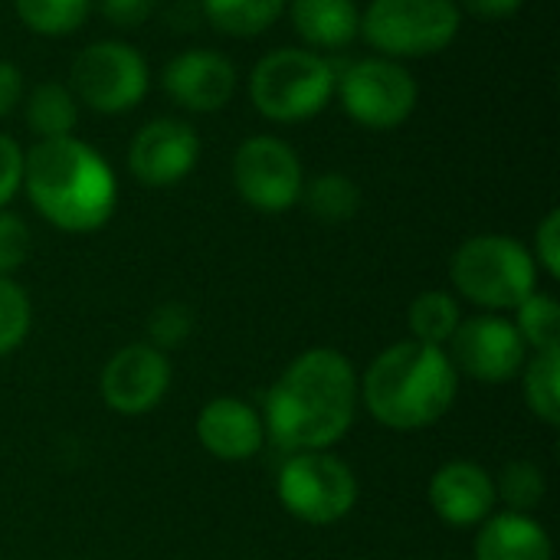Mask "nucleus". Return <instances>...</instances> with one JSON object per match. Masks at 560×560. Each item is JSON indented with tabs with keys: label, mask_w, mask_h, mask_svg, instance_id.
<instances>
[{
	"label": "nucleus",
	"mask_w": 560,
	"mask_h": 560,
	"mask_svg": "<svg viewBox=\"0 0 560 560\" xmlns=\"http://www.w3.org/2000/svg\"><path fill=\"white\" fill-rule=\"evenodd\" d=\"M358 410V374L331 348H312L295 358L266 400V420L279 446L308 453L338 443Z\"/></svg>",
	"instance_id": "obj_1"
},
{
	"label": "nucleus",
	"mask_w": 560,
	"mask_h": 560,
	"mask_svg": "<svg viewBox=\"0 0 560 560\" xmlns=\"http://www.w3.org/2000/svg\"><path fill=\"white\" fill-rule=\"evenodd\" d=\"M23 190L36 213L62 233L102 230L118 203L108 161L82 138H49L23 151Z\"/></svg>",
	"instance_id": "obj_2"
},
{
	"label": "nucleus",
	"mask_w": 560,
	"mask_h": 560,
	"mask_svg": "<svg viewBox=\"0 0 560 560\" xmlns=\"http://www.w3.org/2000/svg\"><path fill=\"white\" fill-rule=\"evenodd\" d=\"M361 397L387 430H423L456 400V368L436 345H390L364 374Z\"/></svg>",
	"instance_id": "obj_3"
},
{
	"label": "nucleus",
	"mask_w": 560,
	"mask_h": 560,
	"mask_svg": "<svg viewBox=\"0 0 560 560\" xmlns=\"http://www.w3.org/2000/svg\"><path fill=\"white\" fill-rule=\"evenodd\" d=\"M335 62L315 49H272L253 66L249 75L253 108L279 125L308 121L335 98Z\"/></svg>",
	"instance_id": "obj_4"
},
{
	"label": "nucleus",
	"mask_w": 560,
	"mask_h": 560,
	"mask_svg": "<svg viewBox=\"0 0 560 560\" xmlns=\"http://www.w3.org/2000/svg\"><path fill=\"white\" fill-rule=\"evenodd\" d=\"M453 285L463 299L502 312L518 308L532 292H538V262L512 236L482 233L466 240L450 262Z\"/></svg>",
	"instance_id": "obj_5"
},
{
	"label": "nucleus",
	"mask_w": 560,
	"mask_h": 560,
	"mask_svg": "<svg viewBox=\"0 0 560 560\" xmlns=\"http://www.w3.org/2000/svg\"><path fill=\"white\" fill-rule=\"evenodd\" d=\"M463 30L456 0H371L361 10V33L377 56L423 59L443 52Z\"/></svg>",
	"instance_id": "obj_6"
},
{
	"label": "nucleus",
	"mask_w": 560,
	"mask_h": 560,
	"mask_svg": "<svg viewBox=\"0 0 560 560\" xmlns=\"http://www.w3.org/2000/svg\"><path fill=\"white\" fill-rule=\"evenodd\" d=\"M335 98L354 125L368 131H394L417 112L420 85L404 62L364 56L335 72Z\"/></svg>",
	"instance_id": "obj_7"
},
{
	"label": "nucleus",
	"mask_w": 560,
	"mask_h": 560,
	"mask_svg": "<svg viewBox=\"0 0 560 560\" xmlns=\"http://www.w3.org/2000/svg\"><path fill=\"white\" fill-rule=\"evenodd\" d=\"M69 89L79 105L98 115H125L148 95L151 69L131 43L98 39L72 59Z\"/></svg>",
	"instance_id": "obj_8"
},
{
	"label": "nucleus",
	"mask_w": 560,
	"mask_h": 560,
	"mask_svg": "<svg viewBox=\"0 0 560 560\" xmlns=\"http://www.w3.org/2000/svg\"><path fill=\"white\" fill-rule=\"evenodd\" d=\"M279 499L289 515L308 525H335L358 502L354 472L325 450L295 453L279 472Z\"/></svg>",
	"instance_id": "obj_9"
},
{
	"label": "nucleus",
	"mask_w": 560,
	"mask_h": 560,
	"mask_svg": "<svg viewBox=\"0 0 560 560\" xmlns=\"http://www.w3.org/2000/svg\"><path fill=\"white\" fill-rule=\"evenodd\" d=\"M233 187L259 213H285L299 203L305 171L295 148L276 135H253L233 154Z\"/></svg>",
	"instance_id": "obj_10"
},
{
	"label": "nucleus",
	"mask_w": 560,
	"mask_h": 560,
	"mask_svg": "<svg viewBox=\"0 0 560 560\" xmlns=\"http://www.w3.org/2000/svg\"><path fill=\"white\" fill-rule=\"evenodd\" d=\"M200 161V135L184 118H151L128 144V171L144 187H174Z\"/></svg>",
	"instance_id": "obj_11"
},
{
	"label": "nucleus",
	"mask_w": 560,
	"mask_h": 560,
	"mask_svg": "<svg viewBox=\"0 0 560 560\" xmlns=\"http://www.w3.org/2000/svg\"><path fill=\"white\" fill-rule=\"evenodd\" d=\"M453 345V368L482 384H505L525 368V341L518 328L499 315L459 322Z\"/></svg>",
	"instance_id": "obj_12"
},
{
	"label": "nucleus",
	"mask_w": 560,
	"mask_h": 560,
	"mask_svg": "<svg viewBox=\"0 0 560 560\" xmlns=\"http://www.w3.org/2000/svg\"><path fill=\"white\" fill-rule=\"evenodd\" d=\"M240 72L230 56L217 49H184L161 69V89L167 98L194 115H210L230 105L236 95Z\"/></svg>",
	"instance_id": "obj_13"
},
{
	"label": "nucleus",
	"mask_w": 560,
	"mask_h": 560,
	"mask_svg": "<svg viewBox=\"0 0 560 560\" xmlns=\"http://www.w3.org/2000/svg\"><path fill=\"white\" fill-rule=\"evenodd\" d=\"M171 384V364L154 345L121 348L102 371V397L115 413L138 417L161 404Z\"/></svg>",
	"instance_id": "obj_14"
},
{
	"label": "nucleus",
	"mask_w": 560,
	"mask_h": 560,
	"mask_svg": "<svg viewBox=\"0 0 560 560\" xmlns=\"http://www.w3.org/2000/svg\"><path fill=\"white\" fill-rule=\"evenodd\" d=\"M495 482L476 463H446L430 482L433 512L456 528H472L492 518L495 509Z\"/></svg>",
	"instance_id": "obj_15"
},
{
	"label": "nucleus",
	"mask_w": 560,
	"mask_h": 560,
	"mask_svg": "<svg viewBox=\"0 0 560 560\" xmlns=\"http://www.w3.org/2000/svg\"><path fill=\"white\" fill-rule=\"evenodd\" d=\"M197 436L210 456H217L223 463H243L262 450L266 427L249 404H243L236 397H217L200 410Z\"/></svg>",
	"instance_id": "obj_16"
},
{
	"label": "nucleus",
	"mask_w": 560,
	"mask_h": 560,
	"mask_svg": "<svg viewBox=\"0 0 560 560\" xmlns=\"http://www.w3.org/2000/svg\"><path fill=\"white\" fill-rule=\"evenodd\" d=\"M289 23L308 49H345L361 33V7L354 0H289Z\"/></svg>",
	"instance_id": "obj_17"
},
{
	"label": "nucleus",
	"mask_w": 560,
	"mask_h": 560,
	"mask_svg": "<svg viewBox=\"0 0 560 560\" xmlns=\"http://www.w3.org/2000/svg\"><path fill=\"white\" fill-rule=\"evenodd\" d=\"M476 560H551V538L532 515L505 512L486 518L476 538Z\"/></svg>",
	"instance_id": "obj_18"
},
{
	"label": "nucleus",
	"mask_w": 560,
	"mask_h": 560,
	"mask_svg": "<svg viewBox=\"0 0 560 560\" xmlns=\"http://www.w3.org/2000/svg\"><path fill=\"white\" fill-rule=\"evenodd\" d=\"M23 118L36 141L66 138L79 125V102L62 82H39L23 95Z\"/></svg>",
	"instance_id": "obj_19"
},
{
	"label": "nucleus",
	"mask_w": 560,
	"mask_h": 560,
	"mask_svg": "<svg viewBox=\"0 0 560 560\" xmlns=\"http://www.w3.org/2000/svg\"><path fill=\"white\" fill-rule=\"evenodd\" d=\"M289 0H200L207 23L233 39H249L266 33L282 13Z\"/></svg>",
	"instance_id": "obj_20"
},
{
	"label": "nucleus",
	"mask_w": 560,
	"mask_h": 560,
	"mask_svg": "<svg viewBox=\"0 0 560 560\" xmlns=\"http://www.w3.org/2000/svg\"><path fill=\"white\" fill-rule=\"evenodd\" d=\"M299 200L305 203V210L315 220H322V223H345V220H351L361 210V187L348 174L328 171V174L312 177L302 187Z\"/></svg>",
	"instance_id": "obj_21"
},
{
	"label": "nucleus",
	"mask_w": 560,
	"mask_h": 560,
	"mask_svg": "<svg viewBox=\"0 0 560 560\" xmlns=\"http://www.w3.org/2000/svg\"><path fill=\"white\" fill-rule=\"evenodd\" d=\"M13 10L36 36H69L85 23L92 0H13Z\"/></svg>",
	"instance_id": "obj_22"
},
{
	"label": "nucleus",
	"mask_w": 560,
	"mask_h": 560,
	"mask_svg": "<svg viewBox=\"0 0 560 560\" xmlns=\"http://www.w3.org/2000/svg\"><path fill=\"white\" fill-rule=\"evenodd\" d=\"M459 328V305L450 292H420L410 305V331L413 341L443 348Z\"/></svg>",
	"instance_id": "obj_23"
},
{
	"label": "nucleus",
	"mask_w": 560,
	"mask_h": 560,
	"mask_svg": "<svg viewBox=\"0 0 560 560\" xmlns=\"http://www.w3.org/2000/svg\"><path fill=\"white\" fill-rule=\"evenodd\" d=\"M525 400L545 423H560V348L538 351L525 368Z\"/></svg>",
	"instance_id": "obj_24"
},
{
	"label": "nucleus",
	"mask_w": 560,
	"mask_h": 560,
	"mask_svg": "<svg viewBox=\"0 0 560 560\" xmlns=\"http://www.w3.org/2000/svg\"><path fill=\"white\" fill-rule=\"evenodd\" d=\"M518 335L525 345H535L538 351H555L560 348V305L548 292H532L518 308Z\"/></svg>",
	"instance_id": "obj_25"
},
{
	"label": "nucleus",
	"mask_w": 560,
	"mask_h": 560,
	"mask_svg": "<svg viewBox=\"0 0 560 560\" xmlns=\"http://www.w3.org/2000/svg\"><path fill=\"white\" fill-rule=\"evenodd\" d=\"M545 492H548L545 472L528 459L509 463L495 482V499H502L509 512H518V515H528L532 509H538Z\"/></svg>",
	"instance_id": "obj_26"
},
{
	"label": "nucleus",
	"mask_w": 560,
	"mask_h": 560,
	"mask_svg": "<svg viewBox=\"0 0 560 560\" xmlns=\"http://www.w3.org/2000/svg\"><path fill=\"white\" fill-rule=\"evenodd\" d=\"M26 331H30V299L10 276H0V358L20 348Z\"/></svg>",
	"instance_id": "obj_27"
},
{
	"label": "nucleus",
	"mask_w": 560,
	"mask_h": 560,
	"mask_svg": "<svg viewBox=\"0 0 560 560\" xmlns=\"http://www.w3.org/2000/svg\"><path fill=\"white\" fill-rule=\"evenodd\" d=\"M30 249H33L30 226L16 213L0 210V276L16 272L30 259Z\"/></svg>",
	"instance_id": "obj_28"
},
{
	"label": "nucleus",
	"mask_w": 560,
	"mask_h": 560,
	"mask_svg": "<svg viewBox=\"0 0 560 560\" xmlns=\"http://www.w3.org/2000/svg\"><path fill=\"white\" fill-rule=\"evenodd\" d=\"M187 335H190V315H187L184 305L167 302V305H161V308L151 315V338H154V348H158V351L180 345Z\"/></svg>",
	"instance_id": "obj_29"
},
{
	"label": "nucleus",
	"mask_w": 560,
	"mask_h": 560,
	"mask_svg": "<svg viewBox=\"0 0 560 560\" xmlns=\"http://www.w3.org/2000/svg\"><path fill=\"white\" fill-rule=\"evenodd\" d=\"M158 10V0H98V13L115 30H138Z\"/></svg>",
	"instance_id": "obj_30"
},
{
	"label": "nucleus",
	"mask_w": 560,
	"mask_h": 560,
	"mask_svg": "<svg viewBox=\"0 0 560 560\" xmlns=\"http://www.w3.org/2000/svg\"><path fill=\"white\" fill-rule=\"evenodd\" d=\"M23 187V148L0 131V210L16 197Z\"/></svg>",
	"instance_id": "obj_31"
},
{
	"label": "nucleus",
	"mask_w": 560,
	"mask_h": 560,
	"mask_svg": "<svg viewBox=\"0 0 560 560\" xmlns=\"http://www.w3.org/2000/svg\"><path fill=\"white\" fill-rule=\"evenodd\" d=\"M535 262L545 266L548 276H560V213L548 210V217L541 220L538 233H535Z\"/></svg>",
	"instance_id": "obj_32"
},
{
	"label": "nucleus",
	"mask_w": 560,
	"mask_h": 560,
	"mask_svg": "<svg viewBox=\"0 0 560 560\" xmlns=\"http://www.w3.org/2000/svg\"><path fill=\"white\" fill-rule=\"evenodd\" d=\"M23 72L16 62L0 59V118H7L23 102Z\"/></svg>",
	"instance_id": "obj_33"
},
{
	"label": "nucleus",
	"mask_w": 560,
	"mask_h": 560,
	"mask_svg": "<svg viewBox=\"0 0 560 560\" xmlns=\"http://www.w3.org/2000/svg\"><path fill=\"white\" fill-rule=\"evenodd\" d=\"M459 10H469L479 20H505L515 16L528 0H456Z\"/></svg>",
	"instance_id": "obj_34"
}]
</instances>
